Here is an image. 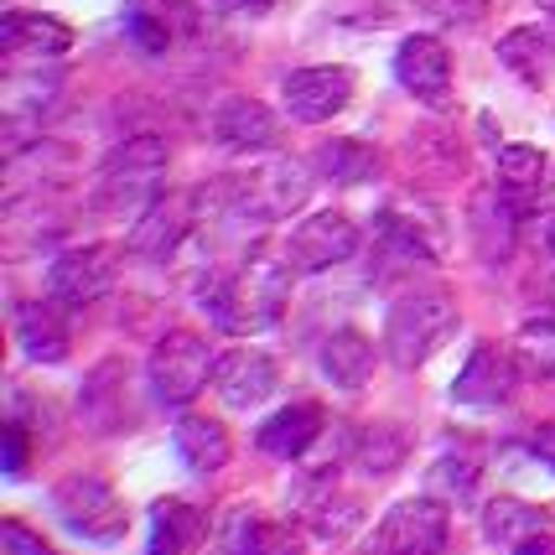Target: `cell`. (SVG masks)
I'll return each mask as SVG.
<instances>
[{"instance_id":"17","label":"cell","mask_w":555,"mask_h":555,"mask_svg":"<svg viewBox=\"0 0 555 555\" xmlns=\"http://www.w3.org/2000/svg\"><path fill=\"white\" fill-rule=\"evenodd\" d=\"M193 197H156L145 214H135V223H130V249L135 255H145V260H162V255H171L177 244L188 240V229H193Z\"/></svg>"},{"instance_id":"15","label":"cell","mask_w":555,"mask_h":555,"mask_svg":"<svg viewBox=\"0 0 555 555\" xmlns=\"http://www.w3.org/2000/svg\"><path fill=\"white\" fill-rule=\"evenodd\" d=\"M125 369L120 359H104L83 379V389H78V421L89 426V431L99 436H109V431H120L125 421H130V385H125Z\"/></svg>"},{"instance_id":"32","label":"cell","mask_w":555,"mask_h":555,"mask_svg":"<svg viewBox=\"0 0 555 555\" xmlns=\"http://www.w3.org/2000/svg\"><path fill=\"white\" fill-rule=\"evenodd\" d=\"M405 457H411V447H405V436L395 431V426H369V431H359V441H353V462H359V473H369V478L395 473Z\"/></svg>"},{"instance_id":"28","label":"cell","mask_w":555,"mask_h":555,"mask_svg":"<svg viewBox=\"0 0 555 555\" xmlns=\"http://www.w3.org/2000/svg\"><path fill=\"white\" fill-rule=\"evenodd\" d=\"M281 540H286V530H275L270 519L249 514V508L223 514V525H218V555H281L286 551Z\"/></svg>"},{"instance_id":"11","label":"cell","mask_w":555,"mask_h":555,"mask_svg":"<svg viewBox=\"0 0 555 555\" xmlns=\"http://www.w3.org/2000/svg\"><path fill=\"white\" fill-rule=\"evenodd\" d=\"M395 78L400 89L415 99V104H431V109H447L452 104V52L441 37H426L415 31L400 42L395 52Z\"/></svg>"},{"instance_id":"12","label":"cell","mask_w":555,"mask_h":555,"mask_svg":"<svg viewBox=\"0 0 555 555\" xmlns=\"http://www.w3.org/2000/svg\"><path fill=\"white\" fill-rule=\"evenodd\" d=\"M197 31V0H135L125 16V37L141 52H171Z\"/></svg>"},{"instance_id":"39","label":"cell","mask_w":555,"mask_h":555,"mask_svg":"<svg viewBox=\"0 0 555 555\" xmlns=\"http://www.w3.org/2000/svg\"><path fill=\"white\" fill-rule=\"evenodd\" d=\"M214 11H223V16H266L275 0H208Z\"/></svg>"},{"instance_id":"35","label":"cell","mask_w":555,"mask_h":555,"mask_svg":"<svg viewBox=\"0 0 555 555\" xmlns=\"http://www.w3.org/2000/svg\"><path fill=\"white\" fill-rule=\"evenodd\" d=\"M312 519V530L322 534V540H343V534H353L359 530V519H363V508L353 504V499H317V508L307 514Z\"/></svg>"},{"instance_id":"22","label":"cell","mask_w":555,"mask_h":555,"mask_svg":"<svg viewBox=\"0 0 555 555\" xmlns=\"http://www.w3.org/2000/svg\"><path fill=\"white\" fill-rule=\"evenodd\" d=\"M171 447H177V457L188 462L193 473H218L223 462L234 457L229 426H223L218 415H177V426H171Z\"/></svg>"},{"instance_id":"43","label":"cell","mask_w":555,"mask_h":555,"mask_svg":"<svg viewBox=\"0 0 555 555\" xmlns=\"http://www.w3.org/2000/svg\"><path fill=\"white\" fill-rule=\"evenodd\" d=\"M545 11H551V22H555V0H545Z\"/></svg>"},{"instance_id":"6","label":"cell","mask_w":555,"mask_h":555,"mask_svg":"<svg viewBox=\"0 0 555 555\" xmlns=\"http://www.w3.org/2000/svg\"><path fill=\"white\" fill-rule=\"evenodd\" d=\"M447 540H452L447 504L436 493H421V499H400L374 525L369 551L374 555H447Z\"/></svg>"},{"instance_id":"42","label":"cell","mask_w":555,"mask_h":555,"mask_svg":"<svg viewBox=\"0 0 555 555\" xmlns=\"http://www.w3.org/2000/svg\"><path fill=\"white\" fill-rule=\"evenodd\" d=\"M540 249H545V260H551V270H555V214L540 218Z\"/></svg>"},{"instance_id":"38","label":"cell","mask_w":555,"mask_h":555,"mask_svg":"<svg viewBox=\"0 0 555 555\" xmlns=\"http://www.w3.org/2000/svg\"><path fill=\"white\" fill-rule=\"evenodd\" d=\"M26 457H31V436H26L22 415H11L5 421V473H22Z\"/></svg>"},{"instance_id":"34","label":"cell","mask_w":555,"mask_h":555,"mask_svg":"<svg viewBox=\"0 0 555 555\" xmlns=\"http://www.w3.org/2000/svg\"><path fill=\"white\" fill-rule=\"evenodd\" d=\"M514 359L525 374H555V317H534L519 327V343H514Z\"/></svg>"},{"instance_id":"27","label":"cell","mask_w":555,"mask_h":555,"mask_svg":"<svg viewBox=\"0 0 555 555\" xmlns=\"http://www.w3.org/2000/svg\"><path fill=\"white\" fill-rule=\"evenodd\" d=\"M317 177H327V182H338V188H359V182H374L379 177V151L363 141H322L317 145Z\"/></svg>"},{"instance_id":"31","label":"cell","mask_w":555,"mask_h":555,"mask_svg":"<svg viewBox=\"0 0 555 555\" xmlns=\"http://www.w3.org/2000/svg\"><path fill=\"white\" fill-rule=\"evenodd\" d=\"M478 478H483V457H473V452H441L431 467V493L441 504H467L478 493Z\"/></svg>"},{"instance_id":"10","label":"cell","mask_w":555,"mask_h":555,"mask_svg":"<svg viewBox=\"0 0 555 555\" xmlns=\"http://www.w3.org/2000/svg\"><path fill=\"white\" fill-rule=\"evenodd\" d=\"M348 99H353V68H343V63L296 68L281 83V104H286L291 120H301V125H322V120H333V115H343Z\"/></svg>"},{"instance_id":"24","label":"cell","mask_w":555,"mask_h":555,"mask_svg":"<svg viewBox=\"0 0 555 555\" xmlns=\"http://www.w3.org/2000/svg\"><path fill=\"white\" fill-rule=\"evenodd\" d=\"M322 374L338 389H363L374 374V343L363 338L359 327H338L322 343Z\"/></svg>"},{"instance_id":"29","label":"cell","mask_w":555,"mask_h":555,"mask_svg":"<svg viewBox=\"0 0 555 555\" xmlns=\"http://www.w3.org/2000/svg\"><path fill=\"white\" fill-rule=\"evenodd\" d=\"M473 240H478V249H483L488 260H504L508 249H514V214H508L504 197H493V193L473 197Z\"/></svg>"},{"instance_id":"2","label":"cell","mask_w":555,"mask_h":555,"mask_svg":"<svg viewBox=\"0 0 555 555\" xmlns=\"http://www.w3.org/2000/svg\"><path fill=\"white\" fill-rule=\"evenodd\" d=\"M452 333H457V301H452L447 291H436V286L405 291L385 317V353L395 369L411 374V369H421Z\"/></svg>"},{"instance_id":"7","label":"cell","mask_w":555,"mask_h":555,"mask_svg":"<svg viewBox=\"0 0 555 555\" xmlns=\"http://www.w3.org/2000/svg\"><path fill=\"white\" fill-rule=\"evenodd\" d=\"M52 508L63 514V525L73 534H83V540H94V545H115L125 540V525H130V514L125 504L115 499V488L94 478V473H73L63 483L52 488Z\"/></svg>"},{"instance_id":"5","label":"cell","mask_w":555,"mask_h":555,"mask_svg":"<svg viewBox=\"0 0 555 555\" xmlns=\"http://www.w3.org/2000/svg\"><path fill=\"white\" fill-rule=\"evenodd\" d=\"M312 197V171L291 156H275L266 167H249L244 177L229 182V214L244 218H286L296 208H307Z\"/></svg>"},{"instance_id":"8","label":"cell","mask_w":555,"mask_h":555,"mask_svg":"<svg viewBox=\"0 0 555 555\" xmlns=\"http://www.w3.org/2000/svg\"><path fill=\"white\" fill-rule=\"evenodd\" d=\"M109 286H115V249L109 244H78L48 266V301H57L63 312L94 307Z\"/></svg>"},{"instance_id":"20","label":"cell","mask_w":555,"mask_h":555,"mask_svg":"<svg viewBox=\"0 0 555 555\" xmlns=\"http://www.w3.org/2000/svg\"><path fill=\"white\" fill-rule=\"evenodd\" d=\"M317 436H322V411H317L312 400H301V405H286V411L266 415V426L255 431V447L275 462H291V457H307V447H312Z\"/></svg>"},{"instance_id":"40","label":"cell","mask_w":555,"mask_h":555,"mask_svg":"<svg viewBox=\"0 0 555 555\" xmlns=\"http://www.w3.org/2000/svg\"><path fill=\"white\" fill-rule=\"evenodd\" d=\"M530 447H534V457H540V462H545V467L555 473V426H540Z\"/></svg>"},{"instance_id":"1","label":"cell","mask_w":555,"mask_h":555,"mask_svg":"<svg viewBox=\"0 0 555 555\" xmlns=\"http://www.w3.org/2000/svg\"><path fill=\"white\" fill-rule=\"evenodd\" d=\"M197 301L208 307V317L223 333H266L281 322L291 301V266L255 255L249 266L229 270V275H208Z\"/></svg>"},{"instance_id":"19","label":"cell","mask_w":555,"mask_h":555,"mask_svg":"<svg viewBox=\"0 0 555 555\" xmlns=\"http://www.w3.org/2000/svg\"><path fill=\"white\" fill-rule=\"evenodd\" d=\"M499 63H504L519 83L545 89L555 78V22H525L514 26L504 42H499Z\"/></svg>"},{"instance_id":"13","label":"cell","mask_w":555,"mask_h":555,"mask_svg":"<svg viewBox=\"0 0 555 555\" xmlns=\"http://www.w3.org/2000/svg\"><path fill=\"white\" fill-rule=\"evenodd\" d=\"M275 359H270L266 348H229V353H218V374L214 385L223 395V405H234V411H255V405H266L270 395H275Z\"/></svg>"},{"instance_id":"16","label":"cell","mask_w":555,"mask_h":555,"mask_svg":"<svg viewBox=\"0 0 555 555\" xmlns=\"http://www.w3.org/2000/svg\"><path fill=\"white\" fill-rule=\"evenodd\" d=\"M519 359H508L504 348H493V343H478L467 363H462L457 385H452V400L457 405H504L508 395H514V374Z\"/></svg>"},{"instance_id":"18","label":"cell","mask_w":555,"mask_h":555,"mask_svg":"<svg viewBox=\"0 0 555 555\" xmlns=\"http://www.w3.org/2000/svg\"><path fill=\"white\" fill-rule=\"evenodd\" d=\"M0 48L5 57H63L73 48V26L57 22V16H42V11H5L0 16Z\"/></svg>"},{"instance_id":"4","label":"cell","mask_w":555,"mask_h":555,"mask_svg":"<svg viewBox=\"0 0 555 555\" xmlns=\"http://www.w3.org/2000/svg\"><path fill=\"white\" fill-rule=\"evenodd\" d=\"M145 374H151V389H156L162 405H188V400H197L203 385L218 374V353L208 348L203 333L177 327V333H167V338L151 348Z\"/></svg>"},{"instance_id":"25","label":"cell","mask_w":555,"mask_h":555,"mask_svg":"<svg viewBox=\"0 0 555 555\" xmlns=\"http://www.w3.org/2000/svg\"><path fill=\"white\" fill-rule=\"evenodd\" d=\"M483 534L493 545H525L534 534H551V514L545 508L525 504V499H514V493H499V499H488L483 508Z\"/></svg>"},{"instance_id":"41","label":"cell","mask_w":555,"mask_h":555,"mask_svg":"<svg viewBox=\"0 0 555 555\" xmlns=\"http://www.w3.org/2000/svg\"><path fill=\"white\" fill-rule=\"evenodd\" d=\"M508 555H555V540L551 534H534V540H525V545H514Z\"/></svg>"},{"instance_id":"9","label":"cell","mask_w":555,"mask_h":555,"mask_svg":"<svg viewBox=\"0 0 555 555\" xmlns=\"http://www.w3.org/2000/svg\"><path fill=\"white\" fill-rule=\"evenodd\" d=\"M353 255H359V229H353L348 214H333V208L301 218L286 240V266L301 270V275L333 270V266H343V260H353Z\"/></svg>"},{"instance_id":"33","label":"cell","mask_w":555,"mask_h":555,"mask_svg":"<svg viewBox=\"0 0 555 555\" xmlns=\"http://www.w3.org/2000/svg\"><path fill=\"white\" fill-rule=\"evenodd\" d=\"M63 89L57 73H26V78H5V120H42L52 99Z\"/></svg>"},{"instance_id":"30","label":"cell","mask_w":555,"mask_h":555,"mask_svg":"<svg viewBox=\"0 0 555 555\" xmlns=\"http://www.w3.org/2000/svg\"><path fill=\"white\" fill-rule=\"evenodd\" d=\"M545 151L540 145H499V156H493V177H499V188L514 197L534 193L540 182H545Z\"/></svg>"},{"instance_id":"37","label":"cell","mask_w":555,"mask_h":555,"mask_svg":"<svg viewBox=\"0 0 555 555\" xmlns=\"http://www.w3.org/2000/svg\"><path fill=\"white\" fill-rule=\"evenodd\" d=\"M0 540H5V551L11 555H57L52 545H42L37 534L26 530L22 519H0Z\"/></svg>"},{"instance_id":"23","label":"cell","mask_w":555,"mask_h":555,"mask_svg":"<svg viewBox=\"0 0 555 555\" xmlns=\"http://www.w3.org/2000/svg\"><path fill=\"white\" fill-rule=\"evenodd\" d=\"M73 177V151L57 141H31L26 151H11L5 162V182H11V197L22 193L26 182L31 188H57Z\"/></svg>"},{"instance_id":"14","label":"cell","mask_w":555,"mask_h":555,"mask_svg":"<svg viewBox=\"0 0 555 555\" xmlns=\"http://www.w3.org/2000/svg\"><path fill=\"white\" fill-rule=\"evenodd\" d=\"M214 141H223L229 151H270L281 145V120L266 99L234 94L214 109Z\"/></svg>"},{"instance_id":"21","label":"cell","mask_w":555,"mask_h":555,"mask_svg":"<svg viewBox=\"0 0 555 555\" xmlns=\"http://www.w3.org/2000/svg\"><path fill=\"white\" fill-rule=\"evenodd\" d=\"M16 343L31 363H63L68 359V322L57 301H22L16 307Z\"/></svg>"},{"instance_id":"3","label":"cell","mask_w":555,"mask_h":555,"mask_svg":"<svg viewBox=\"0 0 555 555\" xmlns=\"http://www.w3.org/2000/svg\"><path fill=\"white\" fill-rule=\"evenodd\" d=\"M167 162L171 151L162 135H130L125 145H115L109 156H104V182H99V208H109V214H145L162 193V182H167Z\"/></svg>"},{"instance_id":"36","label":"cell","mask_w":555,"mask_h":555,"mask_svg":"<svg viewBox=\"0 0 555 555\" xmlns=\"http://www.w3.org/2000/svg\"><path fill=\"white\" fill-rule=\"evenodd\" d=\"M415 5L447 26H478L488 16V0H415Z\"/></svg>"},{"instance_id":"26","label":"cell","mask_w":555,"mask_h":555,"mask_svg":"<svg viewBox=\"0 0 555 555\" xmlns=\"http://www.w3.org/2000/svg\"><path fill=\"white\" fill-rule=\"evenodd\" d=\"M203 530H208V519L193 504L167 499V504L151 508V545H145V555H188L203 540Z\"/></svg>"}]
</instances>
